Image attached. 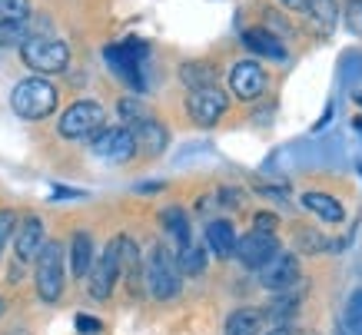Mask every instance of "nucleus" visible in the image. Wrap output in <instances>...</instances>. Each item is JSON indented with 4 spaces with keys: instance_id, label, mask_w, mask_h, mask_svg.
Returning a JSON list of instances; mask_svg holds the SVG:
<instances>
[{
    "instance_id": "1",
    "label": "nucleus",
    "mask_w": 362,
    "mask_h": 335,
    "mask_svg": "<svg viewBox=\"0 0 362 335\" xmlns=\"http://www.w3.org/2000/svg\"><path fill=\"white\" fill-rule=\"evenodd\" d=\"M146 57H150V47L130 37V40H123V44H110L103 50V60L110 66L113 74L120 76L123 83L136 93L146 90V76H143V64H146Z\"/></svg>"
},
{
    "instance_id": "2",
    "label": "nucleus",
    "mask_w": 362,
    "mask_h": 335,
    "mask_svg": "<svg viewBox=\"0 0 362 335\" xmlns=\"http://www.w3.org/2000/svg\"><path fill=\"white\" fill-rule=\"evenodd\" d=\"M143 272H146V289H150V295H153V299L170 302V299H176V295H180L183 276H180V269H176V256L163 246V242L150 249V259H146Z\"/></svg>"
},
{
    "instance_id": "3",
    "label": "nucleus",
    "mask_w": 362,
    "mask_h": 335,
    "mask_svg": "<svg viewBox=\"0 0 362 335\" xmlns=\"http://www.w3.org/2000/svg\"><path fill=\"white\" fill-rule=\"evenodd\" d=\"M11 107L17 117L23 119H44L57 110V90L54 83H47L40 76H30V80H21L11 93Z\"/></svg>"
},
{
    "instance_id": "4",
    "label": "nucleus",
    "mask_w": 362,
    "mask_h": 335,
    "mask_svg": "<svg viewBox=\"0 0 362 335\" xmlns=\"http://www.w3.org/2000/svg\"><path fill=\"white\" fill-rule=\"evenodd\" d=\"M33 282H37V295L44 302H60L64 295V246L60 242H44L40 256H37V269H33Z\"/></svg>"
},
{
    "instance_id": "5",
    "label": "nucleus",
    "mask_w": 362,
    "mask_h": 335,
    "mask_svg": "<svg viewBox=\"0 0 362 335\" xmlns=\"http://www.w3.org/2000/svg\"><path fill=\"white\" fill-rule=\"evenodd\" d=\"M103 130V107L97 100H77L74 107H66V113L57 123V133L64 140H87Z\"/></svg>"
},
{
    "instance_id": "6",
    "label": "nucleus",
    "mask_w": 362,
    "mask_h": 335,
    "mask_svg": "<svg viewBox=\"0 0 362 335\" xmlns=\"http://www.w3.org/2000/svg\"><path fill=\"white\" fill-rule=\"evenodd\" d=\"M23 64L37 74H60L70 64V47L50 37H30L23 44Z\"/></svg>"
},
{
    "instance_id": "7",
    "label": "nucleus",
    "mask_w": 362,
    "mask_h": 335,
    "mask_svg": "<svg viewBox=\"0 0 362 335\" xmlns=\"http://www.w3.org/2000/svg\"><path fill=\"white\" fill-rule=\"evenodd\" d=\"M276 252H279V239L276 233H263V229H250L246 236H236V252L233 256H240V262L246 269H263L266 262L273 259Z\"/></svg>"
},
{
    "instance_id": "8",
    "label": "nucleus",
    "mask_w": 362,
    "mask_h": 335,
    "mask_svg": "<svg viewBox=\"0 0 362 335\" xmlns=\"http://www.w3.org/2000/svg\"><path fill=\"white\" fill-rule=\"evenodd\" d=\"M90 150H93V156L107 163H130L133 153H136V140L127 127H110V130H100L90 140Z\"/></svg>"
},
{
    "instance_id": "9",
    "label": "nucleus",
    "mask_w": 362,
    "mask_h": 335,
    "mask_svg": "<svg viewBox=\"0 0 362 335\" xmlns=\"http://www.w3.org/2000/svg\"><path fill=\"white\" fill-rule=\"evenodd\" d=\"M226 107H230V100L216 87L189 90V97H187V113L197 127H213V123L226 113Z\"/></svg>"
},
{
    "instance_id": "10",
    "label": "nucleus",
    "mask_w": 362,
    "mask_h": 335,
    "mask_svg": "<svg viewBox=\"0 0 362 335\" xmlns=\"http://www.w3.org/2000/svg\"><path fill=\"white\" fill-rule=\"evenodd\" d=\"M90 279V295L93 299H110L113 286H117V279H120V259H117V242H110V246L103 249V256H100L97 262H93V269L87 272Z\"/></svg>"
},
{
    "instance_id": "11",
    "label": "nucleus",
    "mask_w": 362,
    "mask_h": 335,
    "mask_svg": "<svg viewBox=\"0 0 362 335\" xmlns=\"http://www.w3.org/2000/svg\"><path fill=\"white\" fill-rule=\"evenodd\" d=\"M296 279H299V259L293 256V252H276L273 259L259 269V282H263L269 292L289 289Z\"/></svg>"
},
{
    "instance_id": "12",
    "label": "nucleus",
    "mask_w": 362,
    "mask_h": 335,
    "mask_svg": "<svg viewBox=\"0 0 362 335\" xmlns=\"http://www.w3.org/2000/svg\"><path fill=\"white\" fill-rule=\"evenodd\" d=\"M230 87L240 100H256L266 90V70L252 60H240L230 70Z\"/></svg>"
},
{
    "instance_id": "13",
    "label": "nucleus",
    "mask_w": 362,
    "mask_h": 335,
    "mask_svg": "<svg viewBox=\"0 0 362 335\" xmlns=\"http://www.w3.org/2000/svg\"><path fill=\"white\" fill-rule=\"evenodd\" d=\"M47 236H44V223L37 216H27L17 229V236H13V249H17V259L21 262H33L40 256V249H44Z\"/></svg>"
},
{
    "instance_id": "14",
    "label": "nucleus",
    "mask_w": 362,
    "mask_h": 335,
    "mask_svg": "<svg viewBox=\"0 0 362 335\" xmlns=\"http://www.w3.org/2000/svg\"><path fill=\"white\" fill-rule=\"evenodd\" d=\"M133 133V140H136V150H143L146 156H160L166 150V143H170V133H166L163 123H156L153 117L140 119V123H133L127 127Z\"/></svg>"
},
{
    "instance_id": "15",
    "label": "nucleus",
    "mask_w": 362,
    "mask_h": 335,
    "mask_svg": "<svg viewBox=\"0 0 362 335\" xmlns=\"http://www.w3.org/2000/svg\"><path fill=\"white\" fill-rule=\"evenodd\" d=\"M117 259H120V276H127V286L130 292L140 289V272H143V262H140V249L133 242L130 236H117Z\"/></svg>"
},
{
    "instance_id": "16",
    "label": "nucleus",
    "mask_w": 362,
    "mask_h": 335,
    "mask_svg": "<svg viewBox=\"0 0 362 335\" xmlns=\"http://www.w3.org/2000/svg\"><path fill=\"white\" fill-rule=\"evenodd\" d=\"M206 246L216 252V259H230L236 252V229L230 219H213L206 226Z\"/></svg>"
},
{
    "instance_id": "17",
    "label": "nucleus",
    "mask_w": 362,
    "mask_h": 335,
    "mask_svg": "<svg viewBox=\"0 0 362 335\" xmlns=\"http://www.w3.org/2000/svg\"><path fill=\"white\" fill-rule=\"evenodd\" d=\"M243 44L250 47L252 54L269 57V60H286V47L279 44V37H273L269 30H246L243 33Z\"/></svg>"
},
{
    "instance_id": "18",
    "label": "nucleus",
    "mask_w": 362,
    "mask_h": 335,
    "mask_svg": "<svg viewBox=\"0 0 362 335\" xmlns=\"http://www.w3.org/2000/svg\"><path fill=\"white\" fill-rule=\"evenodd\" d=\"M90 269H93V239H90V233H77L70 242V272L83 279Z\"/></svg>"
},
{
    "instance_id": "19",
    "label": "nucleus",
    "mask_w": 362,
    "mask_h": 335,
    "mask_svg": "<svg viewBox=\"0 0 362 335\" xmlns=\"http://www.w3.org/2000/svg\"><path fill=\"white\" fill-rule=\"evenodd\" d=\"M160 223H163V229L176 239V246H180V249L193 242V229H189V216L183 213V209H180V206H170V209H163V213H160Z\"/></svg>"
},
{
    "instance_id": "20",
    "label": "nucleus",
    "mask_w": 362,
    "mask_h": 335,
    "mask_svg": "<svg viewBox=\"0 0 362 335\" xmlns=\"http://www.w3.org/2000/svg\"><path fill=\"white\" fill-rule=\"evenodd\" d=\"M296 309H299V292H276V299L263 309V315H269V322L276 325H286L289 319H296Z\"/></svg>"
},
{
    "instance_id": "21",
    "label": "nucleus",
    "mask_w": 362,
    "mask_h": 335,
    "mask_svg": "<svg viewBox=\"0 0 362 335\" xmlns=\"http://www.w3.org/2000/svg\"><path fill=\"white\" fill-rule=\"evenodd\" d=\"M303 206H306L309 213H316L319 219H326V223H342V203L339 199H332L326 193H306L303 196Z\"/></svg>"
},
{
    "instance_id": "22",
    "label": "nucleus",
    "mask_w": 362,
    "mask_h": 335,
    "mask_svg": "<svg viewBox=\"0 0 362 335\" xmlns=\"http://www.w3.org/2000/svg\"><path fill=\"white\" fill-rule=\"evenodd\" d=\"M263 312L259 309H236L226 319V335H259Z\"/></svg>"
},
{
    "instance_id": "23",
    "label": "nucleus",
    "mask_w": 362,
    "mask_h": 335,
    "mask_svg": "<svg viewBox=\"0 0 362 335\" xmlns=\"http://www.w3.org/2000/svg\"><path fill=\"white\" fill-rule=\"evenodd\" d=\"M176 269H180V276H199V272L206 269V252H203V246H199V242H189V246L180 249V252H176Z\"/></svg>"
},
{
    "instance_id": "24",
    "label": "nucleus",
    "mask_w": 362,
    "mask_h": 335,
    "mask_svg": "<svg viewBox=\"0 0 362 335\" xmlns=\"http://www.w3.org/2000/svg\"><path fill=\"white\" fill-rule=\"evenodd\" d=\"M180 80H183L187 87H193V90L213 87V80H216V66H213V64H199V60L183 64V66H180Z\"/></svg>"
},
{
    "instance_id": "25",
    "label": "nucleus",
    "mask_w": 362,
    "mask_h": 335,
    "mask_svg": "<svg viewBox=\"0 0 362 335\" xmlns=\"http://www.w3.org/2000/svg\"><path fill=\"white\" fill-rule=\"evenodd\" d=\"M306 13L319 30H332V27H336V17H339V7H336V0H309Z\"/></svg>"
},
{
    "instance_id": "26",
    "label": "nucleus",
    "mask_w": 362,
    "mask_h": 335,
    "mask_svg": "<svg viewBox=\"0 0 362 335\" xmlns=\"http://www.w3.org/2000/svg\"><path fill=\"white\" fill-rule=\"evenodd\" d=\"M339 83L342 87H352V83H362V50H346L339 60Z\"/></svg>"
},
{
    "instance_id": "27",
    "label": "nucleus",
    "mask_w": 362,
    "mask_h": 335,
    "mask_svg": "<svg viewBox=\"0 0 362 335\" xmlns=\"http://www.w3.org/2000/svg\"><path fill=\"white\" fill-rule=\"evenodd\" d=\"M30 40V27L23 20H0V47H23Z\"/></svg>"
},
{
    "instance_id": "28",
    "label": "nucleus",
    "mask_w": 362,
    "mask_h": 335,
    "mask_svg": "<svg viewBox=\"0 0 362 335\" xmlns=\"http://www.w3.org/2000/svg\"><path fill=\"white\" fill-rule=\"evenodd\" d=\"M342 329L349 335H362V289H352L346 312H342Z\"/></svg>"
},
{
    "instance_id": "29",
    "label": "nucleus",
    "mask_w": 362,
    "mask_h": 335,
    "mask_svg": "<svg viewBox=\"0 0 362 335\" xmlns=\"http://www.w3.org/2000/svg\"><path fill=\"white\" fill-rule=\"evenodd\" d=\"M30 0H0V20H27Z\"/></svg>"
},
{
    "instance_id": "30",
    "label": "nucleus",
    "mask_w": 362,
    "mask_h": 335,
    "mask_svg": "<svg viewBox=\"0 0 362 335\" xmlns=\"http://www.w3.org/2000/svg\"><path fill=\"white\" fill-rule=\"evenodd\" d=\"M117 110H120V117L127 119V127H133V123H140V119H146L150 117V113H146V110H143V103L140 100H120V103H117Z\"/></svg>"
},
{
    "instance_id": "31",
    "label": "nucleus",
    "mask_w": 362,
    "mask_h": 335,
    "mask_svg": "<svg viewBox=\"0 0 362 335\" xmlns=\"http://www.w3.org/2000/svg\"><path fill=\"white\" fill-rule=\"evenodd\" d=\"M296 246L306 249V252H319V249H326V242H322V236L313 233V229H296Z\"/></svg>"
},
{
    "instance_id": "32",
    "label": "nucleus",
    "mask_w": 362,
    "mask_h": 335,
    "mask_svg": "<svg viewBox=\"0 0 362 335\" xmlns=\"http://www.w3.org/2000/svg\"><path fill=\"white\" fill-rule=\"evenodd\" d=\"M13 226H17V213L13 209H0V252L7 246V239H13Z\"/></svg>"
},
{
    "instance_id": "33",
    "label": "nucleus",
    "mask_w": 362,
    "mask_h": 335,
    "mask_svg": "<svg viewBox=\"0 0 362 335\" xmlns=\"http://www.w3.org/2000/svg\"><path fill=\"white\" fill-rule=\"evenodd\" d=\"M346 27L352 33H362V0H346Z\"/></svg>"
},
{
    "instance_id": "34",
    "label": "nucleus",
    "mask_w": 362,
    "mask_h": 335,
    "mask_svg": "<svg viewBox=\"0 0 362 335\" xmlns=\"http://www.w3.org/2000/svg\"><path fill=\"white\" fill-rule=\"evenodd\" d=\"M77 332L80 335H100V332H103V325H100V319H93V315L80 312L77 315Z\"/></svg>"
},
{
    "instance_id": "35",
    "label": "nucleus",
    "mask_w": 362,
    "mask_h": 335,
    "mask_svg": "<svg viewBox=\"0 0 362 335\" xmlns=\"http://www.w3.org/2000/svg\"><path fill=\"white\" fill-rule=\"evenodd\" d=\"M64 196L66 199H77V196H83V193H80V189H54V199H64Z\"/></svg>"
},
{
    "instance_id": "36",
    "label": "nucleus",
    "mask_w": 362,
    "mask_h": 335,
    "mask_svg": "<svg viewBox=\"0 0 362 335\" xmlns=\"http://www.w3.org/2000/svg\"><path fill=\"white\" fill-rule=\"evenodd\" d=\"M283 7H289V11H306V4L309 0H279Z\"/></svg>"
},
{
    "instance_id": "37",
    "label": "nucleus",
    "mask_w": 362,
    "mask_h": 335,
    "mask_svg": "<svg viewBox=\"0 0 362 335\" xmlns=\"http://www.w3.org/2000/svg\"><path fill=\"white\" fill-rule=\"evenodd\" d=\"M136 189H140V193H156V189H163V183H140Z\"/></svg>"
},
{
    "instance_id": "38",
    "label": "nucleus",
    "mask_w": 362,
    "mask_h": 335,
    "mask_svg": "<svg viewBox=\"0 0 362 335\" xmlns=\"http://www.w3.org/2000/svg\"><path fill=\"white\" fill-rule=\"evenodd\" d=\"M266 335H293V332H289V325H276L273 332H266Z\"/></svg>"
},
{
    "instance_id": "39",
    "label": "nucleus",
    "mask_w": 362,
    "mask_h": 335,
    "mask_svg": "<svg viewBox=\"0 0 362 335\" xmlns=\"http://www.w3.org/2000/svg\"><path fill=\"white\" fill-rule=\"evenodd\" d=\"M352 130L359 133V140H362V117H356V119H352Z\"/></svg>"
},
{
    "instance_id": "40",
    "label": "nucleus",
    "mask_w": 362,
    "mask_h": 335,
    "mask_svg": "<svg viewBox=\"0 0 362 335\" xmlns=\"http://www.w3.org/2000/svg\"><path fill=\"white\" fill-rule=\"evenodd\" d=\"M332 335H349V332H346V329H342V325H336V332H332Z\"/></svg>"
},
{
    "instance_id": "41",
    "label": "nucleus",
    "mask_w": 362,
    "mask_h": 335,
    "mask_svg": "<svg viewBox=\"0 0 362 335\" xmlns=\"http://www.w3.org/2000/svg\"><path fill=\"white\" fill-rule=\"evenodd\" d=\"M0 315H4V299H0Z\"/></svg>"
}]
</instances>
